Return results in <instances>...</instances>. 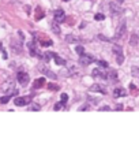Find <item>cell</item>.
Wrapping results in <instances>:
<instances>
[{"mask_svg":"<svg viewBox=\"0 0 139 149\" xmlns=\"http://www.w3.org/2000/svg\"><path fill=\"white\" fill-rule=\"evenodd\" d=\"M125 30H127V22H125V19H121L120 23H119V26H117V29H116V34H115V38L120 40V38L124 36Z\"/></svg>","mask_w":139,"mask_h":149,"instance_id":"6da1fadb","label":"cell"},{"mask_svg":"<svg viewBox=\"0 0 139 149\" xmlns=\"http://www.w3.org/2000/svg\"><path fill=\"white\" fill-rule=\"evenodd\" d=\"M31 103V97L30 96H26V97H17L14 100V104L17 107H23V105H27Z\"/></svg>","mask_w":139,"mask_h":149,"instance_id":"7a4b0ae2","label":"cell"},{"mask_svg":"<svg viewBox=\"0 0 139 149\" xmlns=\"http://www.w3.org/2000/svg\"><path fill=\"white\" fill-rule=\"evenodd\" d=\"M79 62H81L82 66H89V64H91V63H94V62H96V59L91 56V55H85V53H82L81 58H79Z\"/></svg>","mask_w":139,"mask_h":149,"instance_id":"3957f363","label":"cell"},{"mask_svg":"<svg viewBox=\"0 0 139 149\" xmlns=\"http://www.w3.org/2000/svg\"><path fill=\"white\" fill-rule=\"evenodd\" d=\"M17 78H18V82L22 86H26L27 84H29V74L25 73V71H19L18 75H17Z\"/></svg>","mask_w":139,"mask_h":149,"instance_id":"277c9868","label":"cell"},{"mask_svg":"<svg viewBox=\"0 0 139 149\" xmlns=\"http://www.w3.org/2000/svg\"><path fill=\"white\" fill-rule=\"evenodd\" d=\"M53 17H55L56 23H61V22H64V19H66V14H64L63 10H56L55 14H53Z\"/></svg>","mask_w":139,"mask_h":149,"instance_id":"5b68a950","label":"cell"},{"mask_svg":"<svg viewBox=\"0 0 139 149\" xmlns=\"http://www.w3.org/2000/svg\"><path fill=\"white\" fill-rule=\"evenodd\" d=\"M109 8H110V13H112L113 15H119V14L123 13L121 7L119 6L117 3H110V4H109Z\"/></svg>","mask_w":139,"mask_h":149,"instance_id":"8992f818","label":"cell"},{"mask_svg":"<svg viewBox=\"0 0 139 149\" xmlns=\"http://www.w3.org/2000/svg\"><path fill=\"white\" fill-rule=\"evenodd\" d=\"M105 79L108 81H112V82H116L117 81V73L115 71V70H108V71L105 73Z\"/></svg>","mask_w":139,"mask_h":149,"instance_id":"52a82bcc","label":"cell"},{"mask_svg":"<svg viewBox=\"0 0 139 149\" xmlns=\"http://www.w3.org/2000/svg\"><path fill=\"white\" fill-rule=\"evenodd\" d=\"M90 90L91 92H100V93H102V95H106V89L102 85H100V84H94L90 88Z\"/></svg>","mask_w":139,"mask_h":149,"instance_id":"ba28073f","label":"cell"},{"mask_svg":"<svg viewBox=\"0 0 139 149\" xmlns=\"http://www.w3.org/2000/svg\"><path fill=\"white\" fill-rule=\"evenodd\" d=\"M127 96V92H125V89H123V88H116L113 90V97L115 99H119V97H124Z\"/></svg>","mask_w":139,"mask_h":149,"instance_id":"9c48e42d","label":"cell"},{"mask_svg":"<svg viewBox=\"0 0 139 149\" xmlns=\"http://www.w3.org/2000/svg\"><path fill=\"white\" fill-rule=\"evenodd\" d=\"M44 84H45V78H37V79L34 81V84H33V88L34 89H40V88H42Z\"/></svg>","mask_w":139,"mask_h":149,"instance_id":"30bf717a","label":"cell"},{"mask_svg":"<svg viewBox=\"0 0 139 149\" xmlns=\"http://www.w3.org/2000/svg\"><path fill=\"white\" fill-rule=\"evenodd\" d=\"M41 73L45 74V75H48V77H50V78H53V79H56V74L50 73V70L48 67H41Z\"/></svg>","mask_w":139,"mask_h":149,"instance_id":"8fae6325","label":"cell"},{"mask_svg":"<svg viewBox=\"0 0 139 149\" xmlns=\"http://www.w3.org/2000/svg\"><path fill=\"white\" fill-rule=\"evenodd\" d=\"M91 75H93V77H98V78H104V79H105V73H102L101 71V70L100 68H96V70H93V73H91Z\"/></svg>","mask_w":139,"mask_h":149,"instance_id":"7c38bea8","label":"cell"},{"mask_svg":"<svg viewBox=\"0 0 139 149\" xmlns=\"http://www.w3.org/2000/svg\"><path fill=\"white\" fill-rule=\"evenodd\" d=\"M53 59H55V62H56V64H60V66H64L66 64V60L63 58H60L59 55H56V53H53V56H52Z\"/></svg>","mask_w":139,"mask_h":149,"instance_id":"4fadbf2b","label":"cell"},{"mask_svg":"<svg viewBox=\"0 0 139 149\" xmlns=\"http://www.w3.org/2000/svg\"><path fill=\"white\" fill-rule=\"evenodd\" d=\"M29 52H30L31 56H35V55H37V48H35L34 42H30L29 44Z\"/></svg>","mask_w":139,"mask_h":149,"instance_id":"5bb4252c","label":"cell"},{"mask_svg":"<svg viewBox=\"0 0 139 149\" xmlns=\"http://www.w3.org/2000/svg\"><path fill=\"white\" fill-rule=\"evenodd\" d=\"M113 52L116 56H120V55H123V49L120 45H113Z\"/></svg>","mask_w":139,"mask_h":149,"instance_id":"9a60e30c","label":"cell"},{"mask_svg":"<svg viewBox=\"0 0 139 149\" xmlns=\"http://www.w3.org/2000/svg\"><path fill=\"white\" fill-rule=\"evenodd\" d=\"M66 41H67V42H78L79 38L75 37V36H71V34H68V36L66 37Z\"/></svg>","mask_w":139,"mask_h":149,"instance_id":"2e32d148","label":"cell"},{"mask_svg":"<svg viewBox=\"0 0 139 149\" xmlns=\"http://www.w3.org/2000/svg\"><path fill=\"white\" fill-rule=\"evenodd\" d=\"M64 101H59V103H56L55 104V107H53V109L55 111H59V109H61V108H64Z\"/></svg>","mask_w":139,"mask_h":149,"instance_id":"e0dca14e","label":"cell"},{"mask_svg":"<svg viewBox=\"0 0 139 149\" xmlns=\"http://www.w3.org/2000/svg\"><path fill=\"white\" fill-rule=\"evenodd\" d=\"M27 109H29V111H40V109H41V105L40 104H31Z\"/></svg>","mask_w":139,"mask_h":149,"instance_id":"ac0fdd59","label":"cell"},{"mask_svg":"<svg viewBox=\"0 0 139 149\" xmlns=\"http://www.w3.org/2000/svg\"><path fill=\"white\" fill-rule=\"evenodd\" d=\"M130 44L131 45H136L138 44V36H136V34H132V36H131V40H130Z\"/></svg>","mask_w":139,"mask_h":149,"instance_id":"d6986e66","label":"cell"},{"mask_svg":"<svg viewBox=\"0 0 139 149\" xmlns=\"http://www.w3.org/2000/svg\"><path fill=\"white\" fill-rule=\"evenodd\" d=\"M41 18H44V13H41V8H40V7H37V14H35V19H37V21H40Z\"/></svg>","mask_w":139,"mask_h":149,"instance_id":"ffe728a7","label":"cell"},{"mask_svg":"<svg viewBox=\"0 0 139 149\" xmlns=\"http://www.w3.org/2000/svg\"><path fill=\"white\" fill-rule=\"evenodd\" d=\"M10 99H11V95L4 96V97H2V99H0V103H2V104H7L10 101Z\"/></svg>","mask_w":139,"mask_h":149,"instance_id":"44dd1931","label":"cell"},{"mask_svg":"<svg viewBox=\"0 0 139 149\" xmlns=\"http://www.w3.org/2000/svg\"><path fill=\"white\" fill-rule=\"evenodd\" d=\"M75 52L79 53V55H82V53H85V48H83L82 45H78L77 48H75Z\"/></svg>","mask_w":139,"mask_h":149,"instance_id":"7402d4cb","label":"cell"},{"mask_svg":"<svg viewBox=\"0 0 139 149\" xmlns=\"http://www.w3.org/2000/svg\"><path fill=\"white\" fill-rule=\"evenodd\" d=\"M94 19H96V21H104L105 15L104 14H96V15H94Z\"/></svg>","mask_w":139,"mask_h":149,"instance_id":"603a6c76","label":"cell"},{"mask_svg":"<svg viewBox=\"0 0 139 149\" xmlns=\"http://www.w3.org/2000/svg\"><path fill=\"white\" fill-rule=\"evenodd\" d=\"M97 63L101 66V67H105V68H108V63L106 62H104V60H97Z\"/></svg>","mask_w":139,"mask_h":149,"instance_id":"cb8c5ba5","label":"cell"},{"mask_svg":"<svg viewBox=\"0 0 139 149\" xmlns=\"http://www.w3.org/2000/svg\"><path fill=\"white\" fill-rule=\"evenodd\" d=\"M132 75L134 77H139V68L138 67H132Z\"/></svg>","mask_w":139,"mask_h":149,"instance_id":"d4e9b609","label":"cell"},{"mask_svg":"<svg viewBox=\"0 0 139 149\" xmlns=\"http://www.w3.org/2000/svg\"><path fill=\"white\" fill-rule=\"evenodd\" d=\"M87 99H89V101H91V103H100V100H101V99H96V97H91V96H89Z\"/></svg>","mask_w":139,"mask_h":149,"instance_id":"484cf974","label":"cell"},{"mask_svg":"<svg viewBox=\"0 0 139 149\" xmlns=\"http://www.w3.org/2000/svg\"><path fill=\"white\" fill-rule=\"evenodd\" d=\"M52 29H53V32L56 33V34H59V33H60V27H59V26L56 25V23H55V25L52 26Z\"/></svg>","mask_w":139,"mask_h":149,"instance_id":"4316f807","label":"cell"},{"mask_svg":"<svg viewBox=\"0 0 139 149\" xmlns=\"http://www.w3.org/2000/svg\"><path fill=\"white\" fill-rule=\"evenodd\" d=\"M52 56H53V53H50V52H46L45 55H44V59H45V60L48 62V60H49V59L52 58Z\"/></svg>","mask_w":139,"mask_h":149,"instance_id":"83f0119b","label":"cell"},{"mask_svg":"<svg viewBox=\"0 0 139 149\" xmlns=\"http://www.w3.org/2000/svg\"><path fill=\"white\" fill-rule=\"evenodd\" d=\"M41 45L42 47H49V45H52V41H50V40L49 41H42L41 40Z\"/></svg>","mask_w":139,"mask_h":149,"instance_id":"f1b7e54d","label":"cell"},{"mask_svg":"<svg viewBox=\"0 0 139 149\" xmlns=\"http://www.w3.org/2000/svg\"><path fill=\"white\" fill-rule=\"evenodd\" d=\"M48 88L50 89V90H57L59 86H57V85H53V84H49V85H48Z\"/></svg>","mask_w":139,"mask_h":149,"instance_id":"f546056e","label":"cell"},{"mask_svg":"<svg viewBox=\"0 0 139 149\" xmlns=\"http://www.w3.org/2000/svg\"><path fill=\"white\" fill-rule=\"evenodd\" d=\"M98 38H100V40H102V41H110L109 38H106L105 36H102V34H98Z\"/></svg>","mask_w":139,"mask_h":149,"instance_id":"4dcf8cb0","label":"cell"},{"mask_svg":"<svg viewBox=\"0 0 139 149\" xmlns=\"http://www.w3.org/2000/svg\"><path fill=\"white\" fill-rule=\"evenodd\" d=\"M67 100H68V96H67L66 93H61V101H64V103H66Z\"/></svg>","mask_w":139,"mask_h":149,"instance_id":"1f68e13d","label":"cell"},{"mask_svg":"<svg viewBox=\"0 0 139 149\" xmlns=\"http://www.w3.org/2000/svg\"><path fill=\"white\" fill-rule=\"evenodd\" d=\"M89 109V105H82V107H79V111H87Z\"/></svg>","mask_w":139,"mask_h":149,"instance_id":"d6a6232c","label":"cell"},{"mask_svg":"<svg viewBox=\"0 0 139 149\" xmlns=\"http://www.w3.org/2000/svg\"><path fill=\"white\" fill-rule=\"evenodd\" d=\"M100 111H110V108L105 105V107H101V108H100Z\"/></svg>","mask_w":139,"mask_h":149,"instance_id":"836d02e7","label":"cell"},{"mask_svg":"<svg viewBox=\"0 0 139 149\" xmlns=\"http://www.w3.org/2000/svg\"><path fill=\"white\" fill-rule=\"evenodd\" d=\"M64 2H70V0H64Z\"/></svg>","mask_w":139,"mask_h":149,"instance_id":"e575fe53","label":"cell"}]
</instances>
